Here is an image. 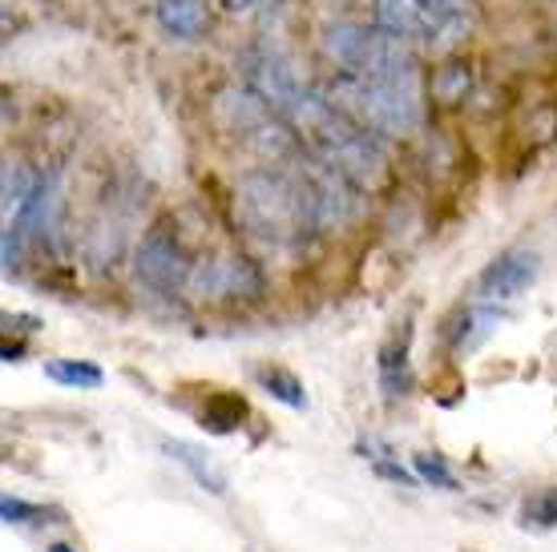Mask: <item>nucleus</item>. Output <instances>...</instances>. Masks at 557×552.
Wrapping results in <instances>:
<instances>
[{
	"mask_svg": "<svg viewBox=\"0 0 557 552\" xmlns=\"http://www.w3.org/2000/svg\"><path fill=\"white\" fill-rule=\"evenodd\" d=\"M259 287H263L259 271L247 259H235V254L198 263L190 283H186V290L195 299H251V294H259Z\"/></svg>",
	"mask_w": 557,
	"mask_h": 552,
	"instance_id": "5",
	"label": "nucleus"
},
{
	"mask_svg": "<svg viewBox=\"0 0 557 552\" xmlns=\"http://www.w3.org/2000/svg\"><path fill=\"white\" fill-rule=\"evenodd\" d=\"M195 275V263L186 259V250L178 247V238L170 235L166 226H158L146 235L138 247V278H146L158 290H182Z\"/></svg>",
	"mask_w": 557,
	"mask_h": 552,
	"instance_id": "4",
	"label": "nucleus"
},
{
	"mask_svg": "<svg viewBox=\"0 0 557 552\" xmlns=\"http://www.w3.org/2000/svg\"><path fill=\"white\" fill-rule=\"evenodd\" d=\"M521 516H525V525H533V528H554L557 525V492L554 488H545V492L525 500Z\"/></svg>",
	"mask_w": 557,
	"mask_h": 552,
	"instance_id": "15",
	"label": "nucleus"
},
{
	"mask_svg": "<svg viewBox=\"0 0 557 552\" xmlns=\"http://www.w3.org/2000/svg\"><path fill=\"white\" fill-rule=\"evenodd\" d=\"M537 254L533 250H509L502 254L497 263H488L476 278V294L485 299V303H509V299H521L525 290L537 283Z\"/></svg>",
	"mask_w": 557,
	"mask_h": 552,
	"instance_id": "6",
	"label": "nucleus"
},
{
	"mask_svg": "<svg viewBox=\"0 0 557 552\" xmlns=\"http://www.w3.org/2000/svg\"><path fill=\"white\" fill-rule=\"evenodd\" d=\"M166 448V456L174 460V464H182V468L190 472L198 480V488H207L210 497H226V476L214 464H210L202 452H198L195 443H186V440H166L162 443Z\"/></svg>",
	"mask_w": 557,
	"mask_h": 552,
	"instance_id": "8",
	"label": "nucleus"
},
{
	"mask_svg": "<svg viewBox=\"0 0 557 552\" xmlns=\"http://www.w3.org/2000/svg\"><path fill=\"white\" fill-rule=\"evenodd\" d=\"M420 9H424V25H429L432 37V33H441L457 16V0H420Z\"/></svg>",
	"mask_w": 557,
	"mask_h": 552,
	"instance_id": "16",
	"label": "nucleus"
},
{
	"mask_svg": "<svg viewBox=\"0 0 557 552\" xmlns=\"http://www.w3.org/2000/svg\"><path fill=\"white\" fill-rule=\"evenodd\" d=\"M247 415V403L238 400V396H210L207 412H202V419H207L214 431H231Z\"/></svg>",
	"mask_w": 557,
	"mask_h": 552,
	"instance_id": "14",
	"label": "nucleus"
},
{
	"mask_svg": "<svg viewBox=\"0 0 557 552\" xmlns=\"http://www.w3.org/2000/svg\"><path fill=\"white\" fill-rule=\"evenodd\" d=\"M417 472H420V476H424L429 484H436V488H453V476H448V468L441 464V460L417 456Z\"/></svg>",
	"mask_w": 557,
	"mask_h": 552,
	"instance_id": "17",
	"label": "nucleus"
},
{
	"mask_svg": "<svg viewBox=\"0 0 557 552\" xmlns=\"http://www.w3.org/2000/svg\"><path fill=\"white\" fill-rule=\"evenodd\" d=\"M49 552H73V549H65V544H53V549H49Z\"/></svg>",
	"mask_w": 557,
	"mask_h": 552,
	"instance_id": "20",
	"label": "nucleus"
},
{
	"mask_svg": "<svg viewBox=\"0 0 557 552\" xmlns=\"http://www.w3.org/2000/svg\"><path fill=\"white\" fill-rule=\"evenodd\" d=\"M376 25L396 33V37H429V25H424V9L420 0H376Z\"/></svg>",
	"mask_w": 557,
	"mask_h": 552,
	"instance_id": "9",
	"label": "nucleus"
},
{
	"mask_svg": "<svg viewBox=\"0 0 557 552\" xmlns=\"http://www.w3.org/2000/svg\"><path fill=\"white\" fill-rule=\"evenodd\" d=\"M259 0H223V9L226 13H247V9H255Z\"/></svg>",
	"mask_w": 557,
	"mask_h": 552,
	"instance_id": "19",
	"label": "nucleus"
},
{
	"mask_svg": "<svg viewBox=\"0 0 557 552\" xmlns=\"http://www.w3.org/2000/svg\"><path fill=\"white\" fill-rule=\"evenodd\" d=\"M412 384V372H408V347L405 343H388L380 351V387L388 400H400Z\"/></svg>",
	"mask_w": 557,
	"mask_h": 552,
	"instance_id": "10",
	"label": "nucleus"
},
{
	"mask_svg": "<svg viewBox=\"0 0 557 552\" xmlns=\"http://www.w3.org/2000/svg\"><path fill=\"white\" fill-rule=\"evenodd\" d=\"M235 210L238 222L267 242H287V238L304 235V226H311L304 186L295 181L292 170H251V174H243L235 190Z\"/></svg>",
	"mask_w": 557,
	"mask_h": 552,
	"instance_id": "1",
	"label": "nucleus"
},
{
	"mask_svg": "<svg viewBox=\"0 0 557 552\" xmlns=\"http://www.w3.org/2000/svg\"><path fill=\"white\" fill-rule=\"evenodd\" d=\"M45 375L49 379H57V384L65 387H101V367H94V363H73V360H53L45 363Z\"/></svg>",
	"mask_w": 557,
	"mask_h": 552,
	"instance_id": "12",
	"label": "nucleus"
},
{
	"mask_svg": "<svg viewBox=\"0 0 557 552\" xmlns=\"http://www.w3.org/2000/svg\"><path fill=\"white\" fill-rule=\"evenodd\" d=\"M259 384L267 387V396H271V400L287 403V407H295V412L307 407L304 384H299L292 372H283V367H267V372H259Z\"/></svg>",
	"mask_w": 557,
	"mask_h": 552,
	"instance_id": "11",
	"label": "nucleus"
},
{
	"mask_svg": "<svg viewBox=\"0 0 557 552\" xmlns=\"http://www.w3.org/2000/svg\"><path fill=\"white\" fill-rule=\"evenodd\" d=\"M243 77H247V89L263 97L271 113H278V117H287V110L304 97V85L295 81L292 65L278 53H267V49H251L243 57Z\"/></svg>",
	"mask_w": 557,
	"mask_h": 552,
	"instance_id": "3",
	"label": "nucleus"
},
{
	"mask_svg": "<svg viewBox=\"0 0 557 552\" xmlns=\"http://www.w3.org/2000/svg\"><path fill=\"white\" fill-rule=\"evenodd\" d=\"M327 101L363 129L380 134H412L420 125V77L412 81H363L351 73H335Z\"/></svg>",
	"mask_w": 557,
	"mask_h": 552,
	"instance_id": "2",
	"label": "nucleus"
},
{
	"mask_svg": "<svg viewBox=\"0 0 557 552\" xmlns=\"http://www.w3.org/2000/svg\"><path fill=\"white\" fill-rule=\"evenodd\" d=\"M0 512H4V520H9V525H21V520H28V516H37V509H33V504H25V500H13V497L0 500Z\"/></svg>",
	"mask_w": 557,
	"mask_h": 552,
	"instance_id": "18",
	"label": "nucleus"
},
{
	"mask_svg": "<svg viewBox=\"0 0 557 552\" xmlns=\"http://www.w3.org/2000/svg\"><path fill=\"white\" fill-rule=\"evenodd\" d=\"M493 327H497V315H493V311H465L457 335H453V347H457V351H473Z\"/></svg>",
	"mask_w": 557,
	"mask_h": 552,
	"instance_id": "13",
	"label": "nucleus"
},
{
	"mask_svg": "<svg viewBox=\"0 0 557 552\" xmlns=\"http://www.w3.org/2000/svg\"><path fill=\"white\" fill-rule=\"evenodd\" d=\"M153 16H158L162 33L178 37V41H198L210 25L207 0H158Z\"/></svg>",
	"mask_w": 557,
	"mask_h": 552,
	"instance_id": "7",
	"label": "nucleus"
}]
</instances>
